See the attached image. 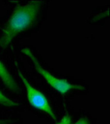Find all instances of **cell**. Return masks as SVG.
<instances>
[{"label": "cell", "instance_id": "obj_1", "mask_svg": "<svg viewBox=\"0 0 110 124\" xmlns=\"http://www.w3.org/2000/svg\"><path fill=\"white\" fill-rule=\"evenodd\" d=\"M42 2L31 1L18 6L8 21L0 36V46L8 47L17 35L35 23L41 13Z\"/></svg>", "mask_w": 110, "mask_h": 124}, {"label": "cell", "instance_id": "obj_2", "mask_svg": "<svg viewBox=\"0 0 110 124\" xmlns=\"http://www.w3.org/2000/svg\"><path fill=\"white\" fill-rule=\"evenodd\" d=\"M22 52L29 58V60L33 64L36 71L46 81V83L60 94L65 95L71 92H85L86 90L85 85L72 83L67 79L58 77L50 71H48L41 65L37 57L36 56L35 54L32 52V51L30 48H24L22 50Z\"/></svg>", "mask_w": 110, "mask_h": 124}, {"label": "cell", "instance_id": "obj_3", "mask_svg": "<svg viewBox=\"0 0 110 124\" xmlns=\"http://www.w3.org/2000/svg\"><path fill=\"white\" fill-rule=\"evenodd\" d=\"M15 65L16 67H17V72L19 76V79H21L23 86L25 87L27 99L29 104L35 109L45 113L46 115L48 116L53 121L56 122V115H55L53 108L50 104L47 96L44 94L42 92H41L39 89H37V88H35L31 85V82L27 79L26 75L23 73V70H21V68L18 66L17 62H16Z\"/></svg>", "mask_w": 110, "mask_h": 124}, {"label": "cell", "instance_id": "obj_4", "mask_svg": "<svg viewBox=\"0 0 110 124\" xmlns=\"http://www.w3.org/2000/svg\"><path fill=\"white\" fill-rule=\"evenodd\" d=\"M0 79L11 91L14 93H18L20 91V88L15 79L1 61H0Z\"/></svg>", "mask_w": 110, "mask_h": 124}, {"label": "cell", "instance_id": "obj_5", "mask_svg": "<svg viewBox=\"0 0 110 124\" xmlns=\"http://www.w3.org/2000/svg\"><path fill=\"white\" fill-rule=\"evenodd\" d=\"M0 106L8 108H17L21 106V104L18 102L13 100L12 99L8 98L0 90Z\"/></svg>", "mask_w": 110, "mask_h": 124}, {"label": "cell", "instance_id": "obj_6", "mask_svg": "<svg viewBox=\"0 0 110 124\" xmlns=\"http://www.w3.org/2000/svg\"><path fill=\"white\" fill-rule=\"evenodd\" d=\"M71 124H92V121L90 117H89L88 116H81L80 117H79L76 121L73 122Z\"/></svg>", "mask_w": 110, "mask_h": 124}, {"label": "cell", "instance_id": "obj_7", "mask_svg": "<svg viewBox=\"0 0 110 124\" xmlns=\"http://www.w3.org/2000/svg\"><path fill=\"white\" fill-rule=\"evenodd\" d=\"M72 123V118L71 116L69 114H65V116H63L59 121L57 122L55 124H71Z\"/></svg>", "mask_w": 110, "mask_h": 124}, {"label": "cell", "instance_id": "obj_8", "mask_svg": "<svg viewBox=\"0 0 110 124\" xmlns=\"http://www.w3.org/2000/svg\"><path fill=\"white\" fill-rule=\"evenodd\" d=\"M17 120L13 118H0V124H17Z\"/></svg>", "mask_w": 110, "mask_h": 124}]
</instances>
